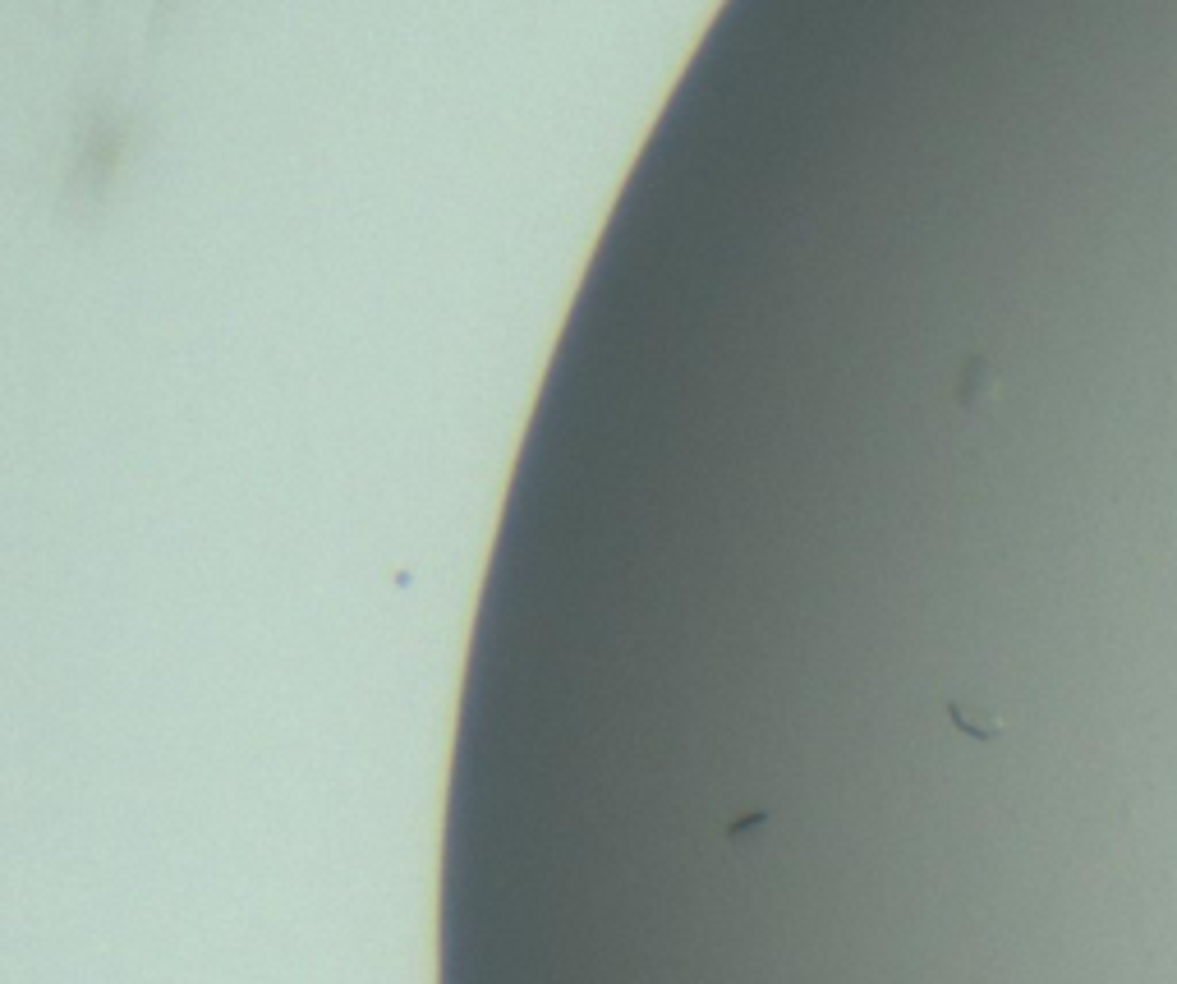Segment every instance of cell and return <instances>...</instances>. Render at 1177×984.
<instances>
[]
</instances>
